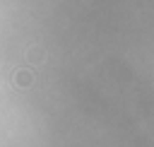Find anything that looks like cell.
Instances as JSON below:
<instances>
[{
  "label": "cell",
  "instance_id": "1",
  "mask_svg": "<svg viewBox=\"0 0 154 147\" xmlns=\"http://www.w3.org/2000/svg\"><path fill=\"white\" fill-rule=\"evenodd\" d=\"M12 82H14L17 89H29V87L34 84V72H31L29 67H19V70L14 72V77H12Z\"/></svg>",
  "mask_w": 154,
  "mask_h": 147
},
{
  "label": "cell",
  "instance_id": "2",
  "mask_svg": "<svg viewBox=\"0 0 154 147\" xmlns=\"http://www.w3.org/2000/svg\"><path fill=\"white\" fill-rule=\"evenodd\" d=\"M26 63H34V65L46 63V51L38 48V46H29L26 48Z\"/></svg>",
  "mask_w": 154,
  "mask_h": 147
}]
</instances>
